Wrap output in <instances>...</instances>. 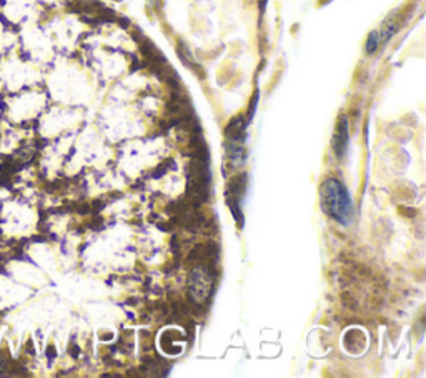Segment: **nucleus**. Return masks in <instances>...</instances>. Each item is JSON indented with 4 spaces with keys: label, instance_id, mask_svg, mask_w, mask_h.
<instances>
[{
    "label": "nucleus",
    "instance_id": "nucleus-1",
    "mask_svg": "<svg viewBox=\"0 0 426 378\" xmlns=\"http://www.w3.org/2000/svg\"><path fill=\"white\" fill-rule=\"evenodd\" d=\"M320 204L323 212L340 225H350L353 220V202L340 180L326 179L321 184Z\"/></svg>",
    "mask_w": 426,
    "mask_h": 378
},
{
    "label": "nucleus",
    "instance_id": "nucleus-3",
    "mask_svg": "<svg viewBox=\"0 0 426 378\" xmlns=\"http://www.w3.org/2000/svg\"><path fill=\"white\" fill-rule=\"evenodd\" d=\"M245 185H246V177L239 175L230 180V184L227 187V192H225L227 204H229V207L232 209V212H234L237 220H241V217L239 215V210H240V200L245 194Z\"/></svg>",
    "mask_w": 426,
    "mask_h": 378
},
{
    "label": "nucleus",
    "instance_id": "nucleus-2",
    "mask_svg": "<svg viewBox=\"0 0 426 378\" xmlns=\"http://www.w3.org/2000/svg\"><path fill=\"white\" fill-rule=\"evenodd\" d=\"M213 292V278L212 272L207 265L197 267L188 277V297L193 303L200 305L208 300Z\"/></svg>",
    "mask_w": 426,
    "mask_h": 378
},
{
    "label": "nucleus",
    "instance_id": "nucleus-5",
    "mask_svg": "<svg viewBox=\"0 0 426 378\" xmlns=\"http://www.w3.org/2000/svg\"><path fill=\"white\" fill-rule=\"evenodd\" d=\"M380 46V33L378 32H371L368 37V42H366V52L373 53L376 48Z\"/></svg>",
    "mask_w": 426,
    "mask_h": 378
},
{
    "label": "nucleus",
    "instance_id": "nucleus-4",
    "mask_svg": "<svg viewBox=\"0 0 426 378\" xmlns=\"http://www.w3.org/2000/svg\"><path fill=\"white\" fill-rule=\"evenodd\" d=\"M333 150L338 159H343L346 145H348V120L345 115L340 117L338 124H336V130L333 135Z\"/></svg>",
    "mask_w": 426,
    "mask_h": 378
}]
</instances>
